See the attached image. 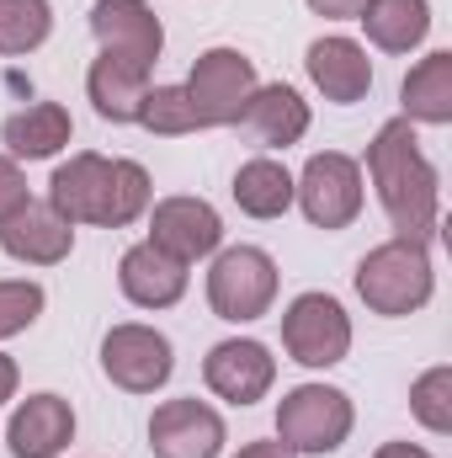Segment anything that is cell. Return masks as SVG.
<instances>
[{"label": "cell", "instance_id": "cell-1", "mask_svg": "<svg viewBox=\"0 0 452 458\" xmlns=\"http://www.w3.org/2000/svg\"><path fill=\"white\" fill-rule=\"evenodd\" d=\"M367 182L389 214L394 240H431L442 225V182H437V165L426 160L421 139H415V123L410 117H389L372 144H367Z\"/></svg>", "mask_w": 452, "mask_h": 458}, {"label": "cell", "instance_id": "cell-2", "mask_svg": "<svg viewBox=\"0 0 452 458\" xmlns=\"http://www.w3.org/2000/svg\"><path fill=\"white\" fill-rule=\"evenodd\" d=\"M48 208L64 225L122 229L149 214V171L138 160H107L96 149H80L48 176Z\"/></svg>", "mask_w": 452, "mask_h": 458}, {"label": "cell", "instance_id": "cell-3", "mask_svg": "<svg viewBox=\"0 0 452 458\" xmlns=\"http://www.w3.org/2000/svg\"><path fill=\"white\" fill-rule=\"evenodd\" d=\"M431 293H437V272L421 240H383L356 261V299L383 320H405L426 310Z\"/></svg>", "mask_w": 452, "mask_h": 458}, {"label": "cell", "instance_id": "cell-4", "mask_svg": "<svg viewBox=\"0 0 452 458\" xmlns=\"http://www.w3.org/2000/svg\"><path fill=\"white\" fill-rule=\"evenodd\" d=\"M356 427V405L336 384H298L277 405V443L288 454H336Z\"/></svg>", "mask_w": 452, "mask_h": 458}, {"label": "cell", "instance_id": "cell-5", "mask_svg": "<svg viewBox=\"0 0 452 458\" xmlns=\"http://www.w3.org/2000/svg\"><path fill=\"white\" fill-rule=\"evenodd\" d=\"M277 304V261L261 245H229L208 267V310L229 326H250Z\"/></svg>", "mask_w": 452, "mask_h": 458}, {"label": "cell", "instance_id": "cell-6", "mask_svg": "<svg viewBox=\"0 0 452 458\" xmlns=\"http://www.w3.org/2000/svg\"><path fill=\"white\" fill-rule=\"evenodd\" d=\"M293 203L314 229H346L362 214V165L340 149L309 155L304 176H293Z\"/></svg>", "mask_w": 452, "mask_h": 458}, {"label": "cell", "instance_id": "cell-7", "mask_svg": "<svg viewBox=\"0 0 452 458\" xmlns=\"http://www.w3.org/2000/svg\"><path fill=\"white\" fill-rule=\"evenodd\" d=\"M255 64L239 54V48H208L197 54L192 75H187V102L197 113V128H229L239 123L250 91H255Z\"/></svg>", "mask_w": 452, "mask_h": 458}, {"label": "cell", "instance_id": "cell-8", "mask_svg": "<svg viewBox=\"0 0 452 458\" xmlns=\"http://www.w3.org/2000/svg\"><path fill=\"white\" fill-rule=\"evenodd\" d=\"M282 346L304 368H336L351 352V315L331 293H298L282 310Z\"/></svg>", "mask_w": 452, "mask_h": 458}, {"label": "cell", "instance_id": "cell-9", "mask_svg": "<svg viewBox=\"0 0 452 458\" xmlns=\"http://www.w3.org/2000/svg\"><path fill=\"white\" fill-rule=\"evenodd\" d=\"M102 373L113 378L122 394H155L176 373V352H171V342L155 326L128 320V326H113L102 336Z\"/></svg>", "mask_w": 452, "mask_h": 458}, {"label": "cell", "instance_id": "cell-10", "mask_svg": "<svg viewBox=\"0 0 452 458\" xmlns=\"http://www.w3.org/2000/svg\"><path fill=\"white\" fill-rule=\"evenodd\" d=\"M149 454L155 458H219L224 454V416L208 400H165L149 416Z\"/></svg>", "mask_w": 452, "mask_h": 458}, {"label": "cell", "instance_id": "cell-11", "mask_svg": "<svg viewBox=\"0 0 452 458\" xmlns=\"http://www.w3.org/2000/svg\"><path fill=\"white\" fill-rule=\"evenodd\" d=\"M203 384L229 405H255L277 384V357L250 336H229L203 357Z\"/></svg>", "mask_w": 452, "mask_h": 458}, {"label": "cell", "instance_id": "cell-12", "mask_svg": "<svg viewBox=\"0 0 452 458\" xmlns=\"http://www.w3.org/2000/svg\"><path fill=\"white\" fill-rule=\"evenodd\" d=\"M149 245H160L176 261H203L224 245V219L203 198H160L149 214Z\"/></svg>", "mask_w": 452, "mask_h": 458}, {"label": "cell", "instance_id": "cell-13", "mask_svg": "<svg viewBox=\"0 0 452 458\" xmlns=\"http://www.w3.org/2000/svg\"><path fill=\"white\" fill-rule=\"evenodd\" d=\"M91 38L102 43V54L133 59L144 70H155V59L165 48V27L149 11V0H96L91 5Z\"/></svg>", "mask_w": 452, "mask_h": 458}, {"label": "cell", "instance_id": "cell-14", "mask_svg": "<svg viewBox=\"0 0 452 458\" xmlns=\"http://www.w3.org/2000/svg\"><path fill=\"white\" fill-rule=\"evenodd\" d=\"M187 277H192L187 261L165 256V250L149 245V240L128 245L122 261H117V288H122V299L138 304V310H171V304H181Z\"/></svg>", "mask_w": 452, "mask_h": 458}, {"label": "cell", "instance_id": "cell-15", "mask_svg": "<svg viewBox=\"0 0 452 458\" xmlns=\"http://www.w3.org/2000/svg\"><path fill=\"white\" fill-rule=\"evenodd\" d=\"M304 64H309L314 91L325 102H336V107H351V102H362L372 91V59H367V48L356 38H340V32L314 38L309 54H304Z\"/></svg>", "mask_w": 452, "mask_h": 458}, {"label": "cell", "instance_id": "cell-16", "mask_svg": "<svg viewBox=\"0 0 452 458\" xmlns=\"http://www.w3.org/2000/svg\"><path fill=\"white\" fill-rule=\"evenodd\" d=\"M5 443H11V458H59L75 443V411H70V400H59L48 389L27 394L11 411Z\"/></svg>", "mask_w": 452, "mask_h": 458}, {"label": "cell", "instance_id": "cell-17", "mask_svg": "<svg viewBox=\"0 0 452 458\" xmlns=\"http://www.w3.org/2000/svg\"><path fill=\"white\" fill-rule=\"evenodd\" d=\"M0 250L21 267H59L75 250V225H64L48 203H27L0 225Z\"/></svg>", "mask_w": 452, "mask_h": 458}, {"label": "cell", "instance_id": "cell-18", "mask_svg": "<svg viewBox=\"0 0 452 458\" xmlns=\"http://www.w3.org/2000/svg\"><path fill=\"white\" fill-rule=\"evenodd\" d=\"M239 128L261 149H288V144H298L309 133V102L293 86H255L245 113H239Z\"/></svg>", "mask_w": 452, "mask_h": 458}, {"label": "cell", "instance_id": "cell-19", "mask_svg": "<svg viewBox=\"0 0 452 458\" xmlns=\"http://www.w3.org/2000/svg\"><path fill=\"white\" fill-rule=\"evenodd\" d=\"M144 91H149V70L133 64V59L96 54L91 70H86V97H91V107H96L102 123H138Z\"/></svg>", "mask_w": 452, "mask_h": 458}, {"label": "cell", "instance_id": "cell-20", "mask_svg": "<svg viewBox=\"0 0 452 458\" xmlns=\"http://www.w3.org/2000/svg\"><path fill=\"white\" fill-rule=\"evenodd\" d=\"M362 32L383 54H410L431 32V0H367L362 5Z\"/></svg>", "mask_w": 452, "mask_h": 458}, {"label": "cell", "instance_id": "cell-21", "mask_svg": "<svg viewBox=\"0 0 452 458\" xmlns=\"http://www.w3.org/2000/svg\"><path fill=\"white\" fill-rule=\"evenodd\" d=\"M70 133H75V123L59 102H32L27 113L5 117V128H0L11 160H48L70 144Z\"/></svg>", "mask_w": 452, "mask_h": 458}, {"label": "cell", "instance_id": "cell-22", "mask_svg": "<svg viewBox=\"0 0 452 458\" xmlns=\"http://www.w3.org/2000/svg\"><path fill=\"white\" fill-rule=\"evenodd\" d=\"M399 102H405V117H410V123H431V128L452 123V54L448 48H431V54L405 75Z\"/></svg>", "mask_w": 452, "mask_h": 458}, {"label": "cell", "instance_id": "cell-23", "mask_svg": "<svg viewBox=\"0 0 452 458\" xmlns=\"http://www.w3.org/2000/svg\"><path fill=\"white\" fill-rule=\"evenodd\" d=\"M229 192H234L239 214H250V219H282L293 208V171L282 160L261 155V160H245L234 171V187Z\"/></svg>", "mask_w": 452, "mask_h": 458}, {"label": "cell", "instance_id": "cell-24", "mask_svg": "<svg viewBox=\"0 0 452 458\" xmlns=\"http://www.w3.org/2000/svg\"><path fill=\"white\" fill-rule=\"evenodd\" d=\"M54 32V5L48 0H0V54L21 59L38 54Z\"/></svg>", "mask_w": 452, "mask_h": 458}, {"label": "cell", "instance_id": "cell-25", "mask_svg": "<svg viewBox=\"0 0 452 458\" xmlns=\"http://www.w3.org/2000/svg\"><path fill=\"white\" fill-rule=\"evenodd\" d=\"M410 416H415L431 437H448L452 432V368L448 362L426 368V373L410 384Z\"/></svg>", "mask_w": 452, "mask_h": 458}, {"label": "cell", "instance_id": "cell-26", "mask_svg": "<svg viewBox=\"0 0 452 458\" xmlns=\"http://www.w3.org/2000/svg\"><path fill=\"white\" fill-rule=\"evenodd\" d=\"M138 123L160 139H181V133H197V113L187 102V86H149L144 91V107H138Z\"/></svg>", "mask_w": 452, "mask_h": 458}, {"label": "cell", "instance_id": "cell-27", "mask_svg": "<svg viewBox=\"0 0 452 458\" xmlns=\"http://www.w3.org/2000/svg\"><path fill=\"white\" fill-rule=\"evenodd\" d=\"M43 304H48L43 283H32V277H5V283H0V342L21 336V331L43 315Z\"/></svg>", "mask_w": 452, "mask_h": 458}, {"label": "cell", "instance_id": "cell-28", "mask_svg": "<svg viewBox=\"0 0 452 458\" xmlns=\"http://www.w3.org/2000/svg\"><path fill=\"white\" fill-rule=\"evenodd\" d=\"M32 203V192H27V176H21V165L11 160V155H0V225L11 219V214H21Z\"/></svg>", "mask_w": 452, "mask_h": 458}, {"label": "cell", "instance_id": "cell-29", "mask_svg": "<svg viewBox=\"0 0 452 458\" xmlns=\"http://www.w3.org/2000/svg\"><path fill=\"white\" fill-rule=\"evenodd\" d=\"M362 5H367V0H309V11L325 16V21H356Z\"/></svg>", "mask_w": 452, "mask_h": 458}, {"label": "cell", "instance_id": "cell-30", "mask_svg": "<svg viewBox=\"0 0 452 458\" xmlns=\"http://www.w3.org/2000/svg\"><path fill=\"white\" fill-rule=\"evenodd\" d=\"M16 384H21V373H16V362L0 352V405H5V400H16Z\"/></svg>", "mask_w": 452, "mask_h": 458}, {"label": "cell", "instance_id": "cell-31", "mask_svg": "<svg viewBox=\"0 0 452 458\" xmlns=\"http://www.w3.org/2000/svg\"><path fill=\"white\" fill-rule=\"evenodd\" d=\"M234 458H298V454H288L282 443H245Z\"/></svg>", "mask_w": 452, "mask_h": 458}, {"label": "cell", "instance_id": "cell-32", "mask_svg": "<svg viewBox=\"0 0 452 458\" xmlns=\"http://www.w3.org/2000/svg\"><path fill=\"white\" fill-rule=\"evenodd\" d=\"M372 458H431V454H426L421 443H383Z\"/></svg>", "mask_w": 452, "mask_h": 458}]
</instances>
